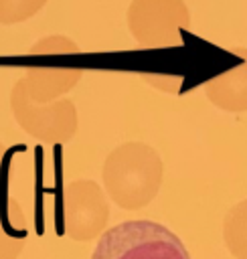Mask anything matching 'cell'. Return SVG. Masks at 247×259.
<instances>
[{
    "label": "cell",
    "mask_w": 247,
    "mask_h": 259,
    "mask_svg": "<svg viewBox=\"0 0 247 259\" xmlns=\"http://www.w3.org/2000/svg\"><path fill=\"white\" fill-rule=\"evenodd\" d=\"M164 176L160 154L144 142H126L115 146L101 168V180L107 196L126 210H138L150 204Z\"/></svg>",
    "instance_id": "obj_1"
},
{
    "label": "cell",
    "mask_w": 247,
    "mask_h": 259,
    "mask_svg": "<svg viewBox=\"0 0 247 259\" xmlns=\"http://www.w3.org/2000/svg\"><path fill=\"white\" fill-rule=\"evenodd\" d=\"M91 259H190V255L166 225L132 219L103 231Z\"/></svg>",
    "instance_id": "obj_2"
},
{
    "label": "cell",
    "mask_w": 247,
    "mask_h": 259,
    "mask_svg": "<svg viewBox=\"0 0 247 259\" xmlns=\"http://www.w3.org/2000/svg\"><path fill=\"white\" fill-rule=\"evenodd\" d=\"M77 42L63 34H51L32 45V63L20 79L32 101L49 103L77 87L83 69L69 59L77 55Z\"/></svg>",
    "instance_id": "obj_3"
},
{
    "label": "cell",
    "mask_w": 247,
    "mask_h": 259,
    "mask_svg": "<svg viewBox=\"0 0 247 259\" xmlns=\"http://www.w3.org/2000/svg\"><path fill=\"white\" fill-rule=\"evenodd\" d=\"M128 28L142 49L180 47L182 32L190 28V12L184 0H132Z\"/></svg>",
    "instance_id": "obj_4"
},
{
    "label": "cell",
    "mask_w": 247,
    "mask_h": 259,
    "mask_svg": "<svg viewBox=\"0 0 247 259\" xmlns=\"http://www.w3.org/2000/svg\"><path fill=\"white\" fill-rule=\"evenodd\" d=\"M10 107L18 125L38 142L67 144L79 130L77 107L71 99L61 97L49 103H36L18 79L10 93Z\"/></svg>",
    "instance_id": "obj_5"
},
{
    "label": "cell",
    "mask_w": 247,
    "mask_h": 259,
    "mask_svg": "<svg viewBox=\"0 0 247 259\" xmlns=\"http://www.w3.org/2000/svg\"><path fill=\"white\" fill-rule=\"evenodd\" d=\"M63 231L73 241L99 237L109 221V204L103 188L87 178L69 182L61 198Z\"/></svg>",
    "instance_id": "obj_6"
},
{
    "label": "cell",
    "mask_w": 247,
    "mask_h": 259,
    "mask_svg": "<svg viewBox=\"0 0 247 259\" xmlns=\"http://www.w3.org/2000/svg\"><path fill=\"white\" fill-rule=\"evenodd\" d=\"M231 51L239 61L231 69L211 77L204 85V93L219 109L243 113L247 111V47H235Z\"/></svg>",
    "instance_id": "obj_7"
},
{
    "label": "cell",
    "mask_w": 247,
    "mask_h": 259,
    "mask_svg": "<svg viewBox=\"0 0 247 259\" xmlns=\"http://www.w3.org/2000/svg\"><path fill=\"white\" fill-rule=\"evenodd\" d=\"M28 223L12 196H0V259H16L26 243Z\"/></svg>",
    "instance_id": "obj_8"
},
{
    "label": "cell",
    "mask_w": 247,
    "mask_h": 259,
    "mask_svg": "<svg viewBox=\"0 0 247 259\" xmlns=\"http://www.w3.org/2000/svg\"><path fill=\"white\" fill-rule=\"evenodd\" d=\"M227 249L237 259H247V198L229 208L223 221Z\"/></svg>",
    "instance_id": "obj_9"
},
{
    "label": "cell",
    "mask_w": 247,
    "mask_h": 259,
    "mask_svg": "<svg viewBox=\"0 0 247 259\" xmlns=\"http://www.w3.org/2000/svg\"><path fill=\"white\" fill-rule=\"evenodd\" d=\"M49 0H0V24H16L32 18Z\"/></svg>",
    "instance_id": "obj_10"
},
{
    "label": "cell",
    "mask_w": 247,
    "mask_h": 259,
    "mask_svg": "<svg viewBox=\"0 0 247 259\" xmlns=\"http://www.w3.org/2000/svg\"><path fill=\"white\" fill-rule=\"evenodd\" d=\"M150 85H154V87H158L160 91H168V93H172V91H178V87H180V83H182V77H178V75H160V73H144L142 75Z\"/></svg>",
    "instance_id": "obj_11"
},
{
    "label": "cell",
    "mask_w": 247,
    "mask_h": 259,
    "mask_svg": "<svg viewBox=\"0 0 247 259\" xmlns=\"http://www.w3.org/2000/svg\"><path fill=\"white\" fill-rule=\"evenodd\" d=\"M4 158H6V146L0 142V188H2V180H4Z\"/></svg>",
    "instance_id": "obj_12"
}]
</instances>
